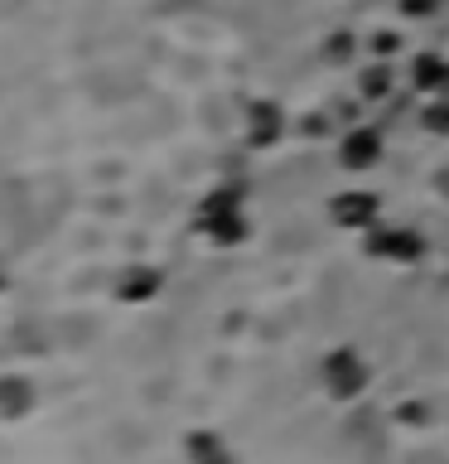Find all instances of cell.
I'll list each match as a JSON object with an SVG mask.
<instances>
[{
  "instance_id": "obj_1",
  "label": "cell",
  "mask_w": 449,
  "mask_h": 464,
  "mask_svg": "<svg viewBox=\"0 0 449 464\" xmlns=\"http://www.w3.org/2000/svg\"><path fill=\"white\" fill-rule=\"evenodd\" d=\"M188 450H194V464H227L223 445H217L213 435H194V440H188Z\"/></svg>"
}]
</instances>
